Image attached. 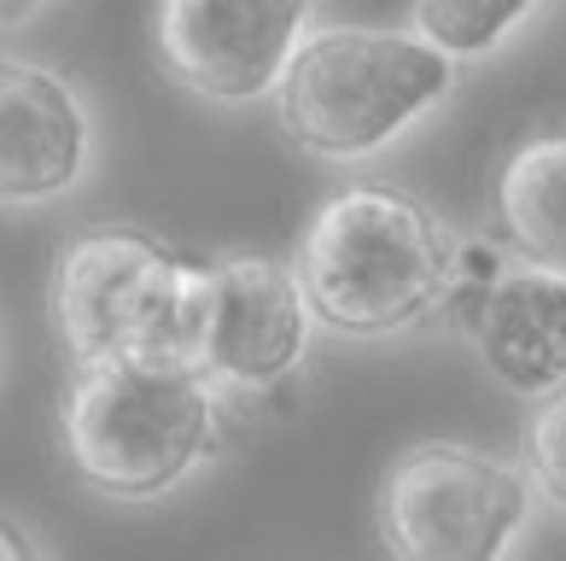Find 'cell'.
Segmentation results:
<instances>
[{
    "instance_id": "cell-1",
    "label": "cell",
    "mask_w": 566,
    "mask_h": 561,
    "mask_svg": "<svg viewBox=\"0 0 566 561\" xmlns=\"http://www.w3.org/2000/svg\"><path fill=\"white\" fill-rule=\"evenodd\" d=\"M461 240L438 205L397 181H350L304 222L292 269L316 328L397 340L450 304Z\"/></svg>"
},
{
    "instance_id": "cell-2",
    "label": "cell",
    "mask_w": 566,
    "mask_h": 561,
    "mask_svg": "<svg viewBox=\"0 0 566 561\" xmlns=\"http://www.w3.org/2000/svg\"><path fill=\"white\" fill-rule=\"evenodd\" d=\"M71 474L112 503H158L222 450V398L181 357L76 363L59 392Z\"/></svg>"
},
{
    "instance_id": "cell-3",
    "label": "cell",
    "mask_w": 566,
    "mask_h": 561,
    "mask_svg": "<svg viewBox=\"0 0 566 561\" xmlns=\"http://www.w3.org/2000/svg\"><path fill=\"white\" fill-rule=\"evenodd\" d=\"M455 94V65L403 24H322L275 94L286 141L316 164H363L397 147Z\"/></svg>"
},
{
    "instance_id": "cell-4",
    "label": "cell",
    "mask_w": 566,
    "mask_h": 561,
    "mask_svg": "<svg viewBox=\"0 0 566 561\" xmlns=\"http://www.w3.org/2000/svg\"><path fill=\"white\" fill-rule=\"evenodd\" d=\"M205 258H187L153 228L94 222L71 235L53 269V328L76 363L181 357ZM193 368V363H187Z\"/></svg>"
},
{
    "instance_id": "cell-5",
    "label": "cell",
    "mask_w": 566,
    "mask_h": 561,
    "mask_svg": "<svg viewBox=\"0 0 566 561\" xmlns=\"http://www.w3.org/2000/svg\"><path fill=\"white\" fill-rule=\"evenodd\" d=\"M537 486L502 450L421 439L380 480V538L397 561H509L532 527Z\"/></svg>"
},
{
    "instance_id": "cell-6",
    "label": "cell",
    "mask_w": 566,
    "mask_h": 561,
    "mask_svg": "<svg viewBox=\"0 0 566 561\" xmlns=\"http://www.w3.org/2000/svg\"><path fill=\"white\" fill-rule=\"evenodd\" d=\"M310 334H316V316L292 263L240 252L199 269L187 363L217 392H269L292 381L310 357Z\"/></svg>"
},
{
    "instance_id": "cell-7",
    "label": "cell",
    "mask_w": 566,
    "mask_h": 561,
    "mask_svg": "<svg viewBox=\"0 0 566 561\" xmlns=\"http://www.w3.org/2000/svg\"><path fill=\"white\" fill-rule=\"evenodd\" d=\"M444 310L509 392L543 404L566 386V276L520 263L502 240H461Z\"/></svg>"
},
{
    "instance_id": "cell-8",
    "label": "cell",
    "mask_w": 566,
    "mask_h": 561,
    "mask_svg": "<svg viewBox=\"0 0 566 561\" xmlns=\"http://www.w3.org/2000/svg\"><path fill=\"white\" fill-rule=\"evenodd\" d=\"M322 24L316 7H240V0H164L153 7V53L176 89L211 106L275 100L304 35Z\"/></svg>"
},
{
    "instance_id": "cell-9",
    "label": "cell",
    "mask_w": 566,
    "mask_h": 561,
    "mask_svg": "<svg viewBox=\"0 0 566 561\" xmlns=\"http://www.w3.org/2000/svg\"><path fill=\"white\" fill-rule=\"evenodd\" d=\"M94 112L82 89L35 59L0 53V211L71 199L94 170Z\"/></svg>"
},
{
    "instance_id": "cell-10",
    "label": "cell",
    "mask_w": 566,
    "mask_h": 561,
    "mask_svg": "<svg viewBox=\"0 0 566 561\" xmlns=\"http://www.w3.org/2000/svg\"><path fill=\"white\" fill-rule=\"evenodd\" d=\"M491 211L520 263L566 276V129H537L502 158Z\"/></svg>"
},
{
    "instance_id": "cell-11",
    "label": "cell",
    "mask_w": 566,
    "mask_h": 561,
    "mask_svg": "<svg viewBox=\"0 0 566 561\" xmlns=\"http://www.w3.org/2000/svg\"><path fill=\"white\" fill-rule=\"evenodd\" d=\"M537 18V7L509 0V7H468V0H421L403 12V30H415L432 53H444L450 65L461 59H491Z\"/></svg>"
},
{
    "instance_id": "cell-12",
    "label": "cell",
    "mask_w": 566,
    "mask_h": 561,
    "mask_svg": "<svg viewBox=\"0 0 566 561\" xmlns=\"http://www.w3.org/2000/svg\"><path fill=\"white\" fill-rule=\"evenodd\" d=\"M526 474L543 503H555L566 515V386L549 392L543 404H532L526 422Z\"/></svg>"
},
{
    "instance_id": "cell-13",
    "label": "cell",
    "mask_w": 566,
    "mask_h": 561,
    "mask_svg": "<svg viewBox=\"0 0 566 561\" xmlns=\"http://www.w3.org/2000/svg\"><path fill=\"white\" fill-rule=\"evenodd\" d=\"M0 561H41L35 538L18 527V521H7V515H0Z\"/></svg>"
},
{
    "instance_id": "cell-14",
    "label": "cell",
    "mask_w": 566,
    "mask_h": 561,
    "mask_svg": "<svg viewBox=\"0 0 566 561\" xmlns=\"http://www.w3.org/2000/svg\"><path fill=\"white\" fill-rule=\"evenodd\" d=\"M0 357H7V316H0Z\"/></svg>"
}]
</instances>
